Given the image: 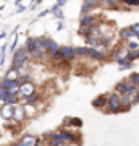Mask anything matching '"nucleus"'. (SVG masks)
Instances as JSON below:
<instances>
[{
	"instance_id": "obj_12",
	"label": "nucleus",
	"mask_w": 139,
	"mask_h": 146,
	"mask_svg": "<svg viewBox=\"0 0 139 146\" xmlns=\"http://www.w3.org/2000/svg\"><path fill=\"white\" fill-rule=\"evenodd\" d=\"M26 117V112L23 107H15V114H13V120L15 122H21Z\"/></svg>"
},
{
	"instance_id": "obj_30",
	"label": "nucleus",
	"mask_w": 139,
	"mask_h": 146,
	"mask_svg": "<svg viewBox=\"0 0 139 146\" xmlns=\"http://www.w3.org/2000/svg\"><path fill=\"white\" fill-rule=\"evenodd\" d=\"M115 2H117V0H103V3H105V5H110V7L113 5Z\"/></svg>"
},
{
	"instance_id": "obj_18",
	"label": "nucleus",
	"mask_w": 139,
	"mask_h": 146,
	"mask_svg": "<svg viewBox=\"0 0 139 146\" xmlns=\"http://www.w3.org/2000/svg\"><path fill=\"white\" fill-rule=\"evenodd\" d=\"M129 83L134 84V86H139V73H133L131 76H129Z\"/></svg>"
},
{
	"instance_id": "obj_23",
	"label": "nucleus",
	"mask_w": 139,
	"mask_h": 146,
	"mask_svg": "<svg viewBox=\"0 0 139 146\" xmlns=\"http://www.w3.org/2000/svg\"><path fill=\"white\" fill-rule=\"evenodd\" d=\"M39 99V93H36V91H34V93L31 94V96H28V98H26V101H28V102H36V101Z\"/></svg>"
},
{
	"instance_id": "obj_20",
	"label": "nucleus",
	"mask_w": 139,
	"mask_h": 146,
	"mask_svg": "<svg viewBox=\"0 0 139 146\" xmlns=\"http://www.w3.org/2000/svg\"><path fill=\"white\" fill-rule=\"evenodd\" d=\"M52 11H53V15H55V18H58V20H62L63 18V13L60 11V7L58 5H55L53 8H52Z\"/></svg>"
},
{
	"instance_id": "obj_31",
	"label": "nucleus",
	"mask_w": 139,
	"mask_h": 146,
	"mask_svg": "<svg viewBox=\"0 0 139 146\" xmlns=\"http://www.w3.org/2000/svg\"><path fill=\"white\" fill-rule=\"evenodd\" d=\"M16 42H18V37H15V41H13V44H11V50H15V47H16Z\"/></svg>"
},
{
	"instance_id": "obj_10",
	"label": "nucleus",
	"mask_w": 139,
	"mask_h": 146,
	"mask_svg": "<svg viewBox=\"0 0 139 146\" xmlns=\"http://www.w3.org/2000/svg\"><path fill=\"white\" fill-rule=\"evenodd\" d=\"M94 21H96V16L92 15H82L81 16V26H94Z\"/></svg>"
},
{
	"instance_id": "obj_7",
	"label": "nucleus",
	"mask_w": 139,
	"mask_h": 146,
	"mask_svg": "<svg viewBox=\"0 0 139 146\" xmlns=\"http://www.w3.org/2000/svg\"><path fill=\"white\" fill-rule=\"evenodd\" d=\"M18 93H20L21 96H24V98L31 96V94L34 93V84H32L31 81H28V83H23L20 88H18Z\"/></svg>"
},
{
	"instance_id": "obj_19",
	"label": "nucleus",
	"mask_w": 139,
	"mask_h": 146,
	"mask_svg": "<svg viewBox=\"0 0 139 146\" xmlns=\"http://www.w3.org/2000/svg\"><path fill=\"white\" fill-rule=\"evenodd\" d=\"M50 55H52V58H53V60H55V62H60V60H65V58H63V54L60 52V49H58L57 52L50 54Z\"/></svg>"
},
{
	"instance_id": "obj_34",
	"label": "nucleus",
	"mask_w": 139,
	"mask_h": 146,
	"mask_svg": "<svg viewBox=\"0 0 139 146\" xmlns=\"http://www.w3.org/2000/svg\"><path fill=\"white\" fill-rule=\"evenodd\" d=\"M16 8H18V11H23V10H24V7H23V5H18Z\"/></svg>"
},
{
	"instance_id": "obj_3",
	"label": "nucleus",
	"mask_w": 139,
	"mask_h": 146,
	"mask_svg": "<svg viewBox=\"0 0 139 146\" xmlns=\"http://www.w3.org/2000/svg\"><path fill=\"white\" fill-rule=\"evenodd\" d=\"M76 54L78 55H88L94 60H103L105 58V54L94 49V47H76Z\"/></svg>"
},
{
	"instance_id": "obj_1",
	"label": "nucleus",
	"mask_w": 139,
	"mask_h": 146,
	"mask_svg": "<svg viewBox=\"0 0 139 146\" xmlns=\"http://www.w3.org/2000/svg\"><path fill=\"white\" fill-rule=\"evenodd\" d=\"M107 107L110 112H113V114H118L121 110H128V107H125L123 109V104H121V96H120L117 91L115 93H110L107 96Z\"/></svg>"
},
{
	"instance_id": "obj_24",
	"label": "nucleus",
	"mask_w": 139,
	"mask_h": 146,
	"mask_svg": "<svg viewBox=\"0 0 139 146\" xmlns=\"http://www.w3.org/2000/svg\"><path fill=\"white\" fill-rule=\"evenodd\" d=\"M120 52H121V47H117V49H113V50H112V54H110V55H112V58H113V60H118V58H120Z\"/></svg>"
},
{
	"instance_id": "obj_13",
	"label": "nucleus",
	"mask_w": 139,
	"mask_h": 146,
	"mask_svg": "<svg viewBox=\"0 0 139 146\" xmlns=\"http://www.w3.org/2000/svg\"><path fill=\"white\" fill-rule=\"evenodd\" d=\"M92 106L94 107H97V109H102V107H107V98L105 96H100L97 99L92 101Z\"/></svg>"
},
{
	"instance_id": "obj_17",
	"label": "nucleus",
	"mask_w": 139,
	"mask_h": 146,
	"mask_svg": "<svg viewBox=\"0 0 139 146\" xmlns=\"http://www.w3.org/2000/svg\"><path fill=\"white\" fill-rule=\"evenodd\" d=\"M120 36H121V39H125V41H129V37L134 36V34H133V31H131V28H125V29L120 31Z\"/></svg>"
},
{
	"instance_id": "obj_36",
	"label": "nucleus",
	"mask_w": 139,
	"mask_h": 146,
	"mask_svg": "<svg viewBox=\"0 0 139 146\" xmlns=\"http://www.w3.org/2000/svg\"><path fill=\"white\" fill-rule=\"evenodd\" d=\"M3 37H7V33H2L0 34V39H3Z\"/></svg>"
},
{
	"instance_id": "obj_22",
	"label": "nucleus",
	"mask_w": 139,
	"mask_h": 146,
	"mask_svg": "<svg viewBox=\"0 0 139 146\" xmlns=\"http://www.w3.org/2000/svg\"><path fill=\"white\" fill-rule=\"evenodd\" d=\"M128 49L129 50H138L139 49V42L138 41H128Z\"/></svg>"
},
{
	"instance_id": "obj_9",
	"label": "nucleus",
	"mask_w": 139,
	"mask_h": 146,
	"mask_svg": "<svg viewBox=\"0 0 139 146\" xmlns=\"http://www.w3.org/2000/svg\"><path fill=\"white\" fill-rule=\"evenodd\" d=\"M13 114H15V107L3 104V107H2V117L5 120H13Z\"/></svg>"
},
{
	"instance_id": "obj_38",
	"label": "nucleus",
	"mask_w": 139,
	"mask_h": 146,
	"mask_svg": "<svg viewBox=\"0 0 139 146\" xmlns=\"http://www.w3.org/2000/svg\"><path fill=\"white\" fill-rule=\"evenodd\" d=\"M10 146H18V145H10Z\"/></svg>"
},
{
	"instance_id": "obj_2",
	"label": "nucleus",
	"mask_w": 139,
	"mask_h": 146,
	"mask_svg": "<svg viewBox=\"0 0 139 146\" xmlns=\"http://www.w3.org/2000/svg\"><path fill=\"white\" fill-rule=\"evenodd\" d=\"M31 54L26 50V47H23V49H20L18 52H15V55H13V65H11V68H10V72H18L21 67H23V63L28 60V57H29Z\"/></svg>"
},
{
	"instance_id": "obj_37",
	"label": "nucleus",
	"mask_w": 139,
	"mask_h": 146,
	"mask_svg": "<svg viewBox=\"0 0 139 146\" xmlns=\"http://www.w3.org/2000/svg\"><path fill=\"white\" fill-rule=\"evenodd\" d=\"M117 2H125V0H117Z\"/></svg>"
},
{
	"instance_id": "obj_15",
	"label": "nucleus",
	"mask_w": 139,
	"mask_h": 146,
	"mask_svg": "<svg viewBox=\"0 0 139 146\" xmlns=\"http://www.w3.org/2000/svg\"><path fill=\"white\" fill-rule=\"evenodd\" d=\"M94 8V3L92 2H88V0H84V5L81 7V15H88L89 11Z\"/></svg>"
},
{
	"instance_id": "obj_14",
	"label": "nucleus",
	"mask_w": 139,
	"mask_h": 146,
	"mask_svg": "<svg viewBox=\"0 0 139 146\" xmlns=\"http://www.w3.org/2000/svg\"><path fill=\"white\" fill-rule=\"evenodd\" d=\"M94 31H96V26H81L79 34H81V36H84V37H88V36H91Z\"/></svg>"
},
{
	"instance_id": "obj_29",
	"label": "nucleus",
	"mask_w": 139,
	"mask_h": 146,
	"mask_svg": "<svg viewBox=\"0 0 139 146\" xmlns=\"http://www.w3.org/2000/svg\"><path fill=\"white\" fill-rule=\"evenodd\" d=\"M73 125H76V127H82V120H81V119H76V117H74V119H73Z\"/></svg>"
},
{
	"instance_id": "obj_16",
	"label": "nucleus",
	"mask_w": 139,
	"mask_h": 146,
	"mask_svg": "<svg viewBox=\"0 0 139 146\" xmlns=\"http://www.w3.org/2000/svg\"><path fill=\"white\" fill-rule=\"evenodd\" d=\"M58 49V44L55 41H52V39H49V42H47V52H50V54H53V52H57Z\"/></svg>"
},
{
	"instance_id": "obj_6",
	"label": "nucleus",
	"mask_w": 139,
	"mask_h": 146,
	"mask_svg": "<svg viewBox=\"0 0 139 146\" xmlns=\"http://www.w3.org/2000/svg\"><path fill=\"white\" fill-rule=\"evenodd\" d=\"M60 52L63 54V58H65V60H73V58L78 55L76 49L71 47V46H62L60 47Z\"/></svg>"
},
{
	"instance_id": "obj_33",
	"label": "nucleus",
	"mask_w": 139,
	"mask_h": 146,
	"mask_svg": "<svg viewBox=\"0 0 139 146\" xmlns=\"http://www.w3.org/2000/svg\"><path fill=\"white\" fill-rule=\"evenodd\" d=\"M63 2H65V0H57V5H58V7H62V5H63Z\"/></svg>"
},
{
	"instance_id": "obj_28",
	"label": "nucleus",
	"mask_w": 139,
	"mask_h": 146,
	"mask_svg": "<svg viewBox=\"0 0 139 146\" xmlns=\"http://www.w3.org/2000/svg\"><path fill=\"white\" fill-rule=\"evenodd\" d=\"M139 102V86H136L134 89V104H138Z\"/></svg>"
},
{
	"instance_id": "obj_32",
	"label": "nucleus",
	"mask_w": 139,
	"mask_h": 146,
	"mask_svg": "<svg viewBox=\"0 0 139 146\" xmlns=\"http://www.w3.org/2000/svg\"><path fill=\"white\" fill-rule=\"evenodd\" d=\"M47 13H49V11H47V10H44V11H42V13H39V18H42V16H45Z\"/></svg>"
},
{
	"instance_id": "obj_25",
	"label": "nucleus",
	"mask_w": 139,
	"mask_h": 146,
	"mask_svg": "<svg viewBox=\"0 0 139 146\" xmlns=\"http://www.w3.org/2000/svg\"><path fill=\"white\" fill-rule=\"evenodd\" d=\"M5 50L7 46H2V49H0V65H3V62H5Z\"/></svg>"
},
{
	"instance_id": "obj_11",
	"label": "nucleus",
	"mask_w": 139,
	"mask_h": 146,
	"mask_svg": "<svg viewBox=\"0 0 139 146\" xmlns=\"http://www.w3.org/2000/svg\"><path fill=\"white\" fill-rule=\"evenodd\" d=\"M24 47H26V50H28V52L31 54L32 50H34V49L37 47V39H34V37H28V39H26Z\"/></svg>"
},
{
	"instance_id": "obj_8",
	"label": "nucleus",
	"mask_w": 139,
	"mask_h": 146,
	"mask_svg": "<svg viewBox=\"0 0 139 146\" xmlns=\"http://www.w3.org/2000/svg\"><path fill=\"white\" fill-rule=\"evenodd\" d=\"M60 135H62V138L65 141H79V136H76L73 131H70V130H67V128H63V130H60L58 131Z\"/></svg>"
},
{
	"instance_id": "obj_4",
	"label": "nucleus",
	"mask_w": 139,
	"mask_h": 146,
	"mask_svg": "<svg viewBox=\"0 0 139 146\" xmlns=\"http://www.w3.org/2000/svg\"><path fill=\"white\" fill-rule=\"evenodd\" d=\"M134 89H136V86L129 83V80H125V81H121V83H118L117 86H115V91H117L118 94L131 93V91H134Z\"/></svg>"
},
{
	"instance_id": "obj_26",
	"label": "nucleus",
	"mask_w": 139,
	"mask_h": 146,
	"mask_svg": "<svg viewBox=\"0 0 139 146\" xmlns=\"http://www.w3.org/2000/svg\"><path fill=\"white\" fill-rule=\"evenodd\" d=\"M123 3H126L128 7H139V0H125Z\"/></svg>"
},
{
	"instance_id": "obj_21",
	"label": "nucleus",
	"mask_w": 139,
	"mask_h": 146,
	"mask_svg": "<svg viewBox=\"0 0 139 146\" xmlns=\"http://www.w3.org/2000/svg\"><path fill=\"white\" fill-rule=\"evenodd\" d=\"M15 102H16V96H8V98L3 99V104L5 106H11V104H15Z\"/></svg>"
},
{
	"instance_id": "obj_35",
	"label": "nucleus",
	"mask_w": 139,
	"mask_h": 146,
	"mask_svg": "<svg viewBox=\"0 0 139 146\" xmlns=\"http://www.w3.org/2000/svg\"><path fill=\"white\" fill-rule=\"evenodd\" d=\"M88 2H92V3H99V2H103V0H88Z\"/></svg>"
},
{
	"instance_id": "obj_5",
	"label": "nucleus",
	"mask_w": 139,
	"mask_h": 146,
	"mask_svg": "<svg viewBox=\"0 0 139 146\" xmlns=\"http://www.w3.org/2000/svg\"><path fill=\"white\" fill-rule=\"evenodd\" d=\"M37 145V136L31 135V133H26L20 141H18V146H34Z\"/></svg>"
},
{
	"instance_id": "obj_27",
	"label": "nucleus",
	"mask_w": 139,
	"mask_h": 146,
	"mask_svg": "<svg viewBox=\"0 0 139 146\" xmlns=\"http://www.w3.org/2000/svg\"><path fill=\"white\" fill-rule=\"evenodd\" d=\"M129 28H131L134 37H139V25H133V26H129Z\"/></svg>"
}]
</instances>
